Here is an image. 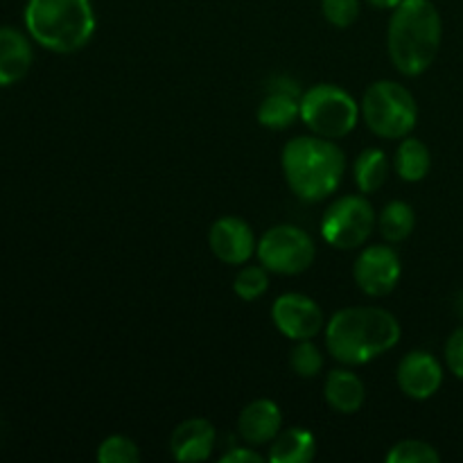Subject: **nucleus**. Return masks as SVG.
<instances>
[{
	"mask_svg": "<svg viewBox=\"0 0 463 463\" xmlns=\"http://www.w3.org/2000/svg\"><path fill=\"white\" fill-rule=\"evenodd\" d=\"M401 342V324L378 306H355L335 312L326 324V348L346 366L369 364Z\"/></svg>",
	"mask_w": 463,
	"mask_h": 463,
	"instance_id": "f257e3e1",
	"label": "nucleus"
},
{
	"mask_svg": "<svg viewBox=\"0 0 463 463\" xmlns=\"http://www.w3.org/2000/svg\"><path fill=\"white\" fill-rule=\"evenodd\" d=\"M443 39V21L432 0H401L389 18L387 50L398 72L423 75L437 59Z\"/></svg>",
	"mask_w": 463,
	"mask_h": 463,
	"instance_id": "f03ea898",
	"label": "nucleus"
},
{
	"mask_svg": "<svg viewBox=\"0 0 463 463\" xmlns=\"http://www.w3.org/2000/svg\"><path fill=\"white\" fill-rule=\"evenodd\" d=\"M285 181L301 202H324L344 181L346 158L335 140L324 136H298L283 147Z\"/></svg>",
	"mask_w": 463,
	"mask_h": 463,
	"instance_id": "7ed1b4c3",
	"label": "nucleus"
},
{
	"mask_svg": "<svg viewBox=\"0 0 463 463\" xmlns=\"http://www.w3.org/2000/svg\"><path fill=\"white\" fill-rule=\"evenodd\" d=\"M25 27L50 52H77L95 34L93 5L90 0H27Z\"/></svg>",
	"mask_w": 463,
	"mask_h": 463,
	"instance_id": "20e7f679",
	"label": "nucleus"
},
{
	"mask_svg": "<svg viewBox=\"0 0 463 463\" xmlns=\"http://www.w3.org/2000/svg\"><path fill=\"white\" fill-rule=\"evenodd\" d=\"M362 118L380 138H405L419 122V104L402 84L380 80L373 81L362 98Z\"/></svg>",
	"mask_w": 463,
	"mask_h": 463,
	"instance_id": "39448f33",
	"label": "nucleus"
},
{
	"mask_svg": "<svg viewBox=\"0 0 463 463\" xmlns=\"http://www.w3.org/2000/svg\"><path fill=\"white\" fill-rule=\"evenodd\" d=\"M360 118L355 98L335 84H317L301 95V120L315 136L344 138Z\"/></svg>",
	"mask_w": 463,
	"mask_h": 463,
	"instance_id": "423d86ee",
	"label": "nucleus"
},
{
	"mask_svg": "<svg viewBox=\"0 0 463 463\" xmlns=\"http://www.w3.org/2000/svg\"><path fill=\"white\" fill-rule=\"evenodd\" d=\"M256 253L260 265L271 274L297 276L310 269L317 247L310 233L294 224H280L262 235Z\"/></svg>",
	"mask_w": 463,
	"mask_h": 463,
	"instance_id": "0eeeda50",
	"label": "nucleus"
},
{
	"mask_svg": "<svg viewBox=\"0 0 463 463\" xmlns=\"http://www.w3.org/2000/svg\"><path fill=\"white\" fill-rule=\"evenodd\" d=\"M375 222H378V215L369 199L362 194H346L326 211L321 220V233L330 247L351 251L371 238Z\"/></svg>",
	"mask_w": 463,
	"mask_h": 463,
	"instance_id": "6e6552de",
	"label": "nucleus"
},
{
	"mask_svg": "<svg viewBox=\"0 0 463 463\" xmlns=\"http://www.w3.org/2000/svg\"><path fill=\"white\" fill-rule=\"evenodd\" d=\"M401 256L389 244H371L362 249L353 267V279L366 297L392 294L401 280Z\"/></svg>",
	"mask_w": 463,
	"mask_h": 463,
	"instance_id": "1a4fd4ad",
	"label": "nucleus"
},
{
	"mask_svg": "<svg viewBox=\"0 0 463 463\" xmlns=\"http://www.w3.org/2000/svg\"><path fill=\"white\" fill-rule=\"evenodd\" d=\"M271 319L274 326L292 342L315 339L324 330L326 319L324 310L315 298L298 292H288L279 297L271 306Z\"/></svg>",
	"mask_w": 463,
	"mask_h": 463,
	"instance_id": "9d476101",
	"label": "nucleus"
},
{
	"mask_svg": "<svg viewBox=\"0 0 463 463\" xmlns=\"http://www.w3.org/2000/svg\"><path fill=\"white\" fill-rule=\"evenodd\" d=\"M208 247L224 265H247L258 242L247 222L240 217H220L208 231Z\"/></svg>",
	"mask_w": 463,
	"mask_h": 463,
	"instance_id": "9b49d317",
	"label": "nucleus"
},
{
	"mask_svg": "<svg viewBox=\"0 0 463 463\" xmlns=\"http://www.w3.org/2000/svg\"><path fill=\"white\" fill-rule=\"evenodd\" d=\"M401 392L414 401H428L441 389L443 366L432 353L411 351L401 360L396 371Z\"/></svg>",
	"mask_w": 463,
	"mask_h": 463,
	"instance_id": "f8f14e48",
	"label": "nucleus"
},
{
	"mask_svg": "<svg viewBox=\"0 0 463 463\" xmlns=\"http://www.w3.org/2000/svg\"><path fill=\"white\" fill-rule=\"evenodd\" d=\"M301 118V93L288 77L274 80L258 107V122L271 131L289 129Z\"/></svg>",
	"mask_w": 463,
	"mask_h": 463,
	"instance_id": "ddd939ff",
	"label": "nucleus"
},
{
	"mask_svg": "<svg viewBox=\"0 0 463 463\" xmlns=\"http://www.w3.org/2000/svg\"><path fill=\"white\" fill-rule=\"evenodd\" d=\"M283 430V411L269 398H258L249 402L238 419V432L247 446H265L271 443Z\"/></svg>",
	"mask_w": 463,
	"mask_h": 463,
	"instance_id": "4468645a",
	"label": "nucleus"
},
{
	"mask_svg": "<svg viewBox=\"0 0 463 463\" xmlns=\"http://www.w3.org/2000/svg\"><path fill=\"white\" fill-rule=\"evenodd\" d=\"M217 432L211 420L188 419L176 425L170 437V452L176 461H206L215 448Z\"/></svg>",
	"mask_w": 463,
	"mask_h": 463,
	"instance_id": "2eb2a0df",
	"label": "nucleus"
},
{
	"mask_svg": "<svg viewBox=\"0 0 463 463\" xmlns=\"http://www.w3.org/2000/svg\"><path fill=\"white\" fill-rule=\"evenodd\" d=\"M34 52L23 32L0 27V86H12L30 72Z\"/></svg>",
	"mask_w": 463,
	"mask_h": 463,
	"instance_id": "dca6fc26",
	"label": "nucleus"
},
{
	"mask_svg": "<svg viewBox=\"0 0 463 463\" xmlns=\"http://www.w3.org/2000/svg\"><path fill=\"white\" fill-rule=\"evenodd\" d=\"M326 402L337 414H357L364 405V383L351 369H335L326 378Z\"/></svg>",
	"mask_w": 463,
	"mask_h": 463,
	"instance_id": "f3484780",
	"label": "nucleus"
},
{
	"mask_svg": "<svg viewBox=\"0 0 463 463\" xmlns=\"http://www.w3.org/2000/svg\"><path fill=\"white\" fill-rule=\"evenodd\" d=\"M317 457L315 434L303 428H289L279 432L271 441L269 459L271 463H310Z\"/></svg>",
	"mask_w": 463,
	"mask_h": 463,
	"instance_id": "a211bd4d",
	"label": "nucleus"
},
{
	"mask_svg": "<svg viewBox=\"0 0 463 463\" xmlns=\"http://www.w3.org/2000/svg\"><path fill=\"white\" fill-rule=\"evenodd\" d=\"M430 167H432V154H430L428 145L423 140L405 136L396 149L398 176L407 184H419L428 176Z\"/></svg>",
	"mask_w": 463,
	"mask_h": 463,
	"instance_id": "6ab92c4d",
	"label": "nucleus"
},
{
	"mask_svg": "<svg viewBox=\"0 0 463 463\" xmlns=\"http://www.w3.org/2000/svg\"><path fill=\"white\" fill-rule=\"evenodd\" d=\"M416 213L407 202H389L378 217V229L387 242L398 244L414 233Z\"/></svg>",
	"mask_w": 463,
	"mask_h": 463,
	"instance_id": "aec40b11",
	"label": "nucleus"
},
{
	"mask_svg": "<svg viewBox=\"0 0 463 463\" xmlns=\"http://www.w3.org/2000/svg\"><path fill=\"white\" fill-rule=\"evenodd\" d=\"M389 176V158L383 149L369 147L355 161V184L364 194L375 193Z\"/></svg>",
	"mask_w": 463,
	"mask_h": 463,
	"instance_id": "412c9836",
	"label": "nucleus"
},
{
	"mask_svg": "<svg viewBox=\"0 0 463 463\" xmlns=\"http://www.w3.org/2000/svg\"><path fill=\"white\" fill-rule=\"evenodd\" d=\"M441 455L437 448L428 441H419V439H405L392 446L387 452V463H439Z\"/></svg>",
	"mask_w": 463,
	"mask_h": 463,
	"instance_id": "4be33fe9",
	"label": "nucleus"
},
{
	"mask_svg": "<svg viewBox=\"0 0 463 463\" xmlns=\"http://www.w3.org/2000/svg\"><path fill=\"white\" fill-rule=\"evenodd\" d=\"M289 366H292V371L298 378H317L321 369H324V353H321V348L312 339H303V342H297V346H294Z\"/></svg>",
	"mask_w": 463,
	"mask_h": 463,
	"instance_id": "5701e85b",
	"label": "nucleus"
},
{
	"mask_svg": "<svg viewBox=\"0 0 463 463\" xmlns=\"http://www.w3.org/2000/svg\"><path fill=\"white\" fill-rule=\"evenodd\" d=\"M233 289L242 301H256L269 289V271L262 265L242 267L235 276Z\"/></svg>",
	"mask_w": 463,
	"mask_h": 463,
	"instance_id": "b1692460",
	"label": "nucleus"
},
{
	"mask_svg": "<svg viewBox=\"0 0 463 463\" xmlns=\"http://www.w3.org/2000/svg\"><path fill=\"white\" fill-rule=\"evenodd\" d=\"M99 463H136L140 461V450L129 437L125 434H113L107 437L98 446Z\"/></svg>",
	"mask_w": 463,
	"mask_h": 463,
	"instance_id": "393cba45",
	"label": "nucleus"
},
{
	"mask_svg": "<svg viewBox=\"0 0 463 463\" xmlns=\"http://www.w3.org/2000/svg\"><path fill=\"white\" fill-rule=\"evenodd\" d=\"M326 21L335 27H351L360 18V0H321Z\"/></svg>",
	"mask_w": 463,
	"mask_h": 463,
	"instance_id": "a878e982",
	"label": "nucleus"
},
{
	"mask_svg": "<svg viewBox=\"0 0 463 463\" xmlns=\"http://www.w3.org/2000/svg\"><path fill=\"white\" fill-rule=\"evenodd\" d=\"M446 364L457 378L463 380V326L452 333L446 344Z\"/></svg>",
	"mask_w": 463,
	"mask_h": 463,
	"instance_id": "bb28decb",
	"label": "nucleus"
},
{
	"mask_svg": "<svg viewBox=\"0 0 463 463\" xmlns=\"http://www.w3.org/2000/svg\"><path fill=\"white\" fill-rule=\"evenodd\" d=\"M222 463H262L265 461V457L258 455L256 450H253V446H240V448H233V450H229L226 455L220 457Z\"/></svg>",
	"mask_w": 463,
	"mask_h": 463,
	"instance_id": "cd10ccee",
	"label": "nucleus"
},
{
	"mask_svg": "<svg viewBox=\"0 0 463 463\" xmlns=\"http://www.w3.org/2000/svg\"><path fill=\"white\" fill-rule=\"evenodd\" d=\"M366 3L375 9H396L401 0H366Z\"/></svg>",
	"mask_w": 463,
	"mask_h": 463,
	"instance_id": "c85d7f7f",
	"label": "nucleus"
},
{
	"mask_svg": "<svg viewBox=\"0 0 463 463\" xmlns=\"http://www.w3.org/2000/svg\"><path fill=\"white\" fill-rule=\"evenodd\" d=\"M461 310H463V301H461Z\"/></svg>",
	"mask_w": 463,
	"mask_h": 463,
	"instance_id": "c756f323",
	"label": "nucleus"
}]
</instances>
